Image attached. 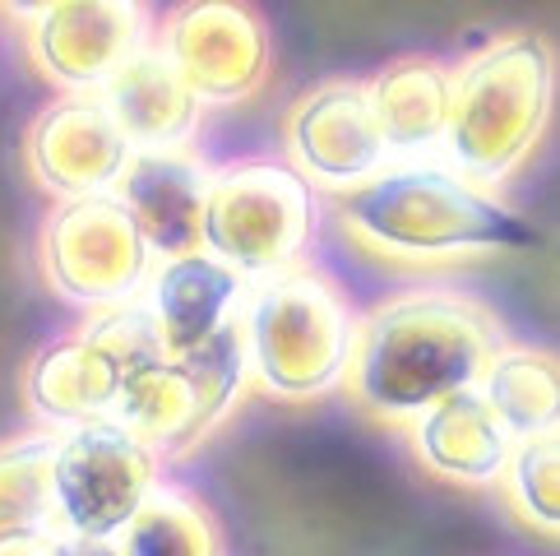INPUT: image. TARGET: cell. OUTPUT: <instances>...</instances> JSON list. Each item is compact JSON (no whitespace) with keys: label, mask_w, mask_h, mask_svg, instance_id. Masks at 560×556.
<instances>
[{"label":"cell","mask_w":560,"mask_h":556,"mask_svg":"<svg viewBox=\"0 0 560 556\" xmlns=\"http://www.w3.org/2000/svg\"><path fill=\"white\" fill-rule=\"evenodd\" d=\"M79 334H89V339L103 348L116 367L126 375L144 362H158L163 352V339H158V325L144 306V297L139 302H121V306H107V311H89L84 321H79Z\"/></svg>","instance_id":"cell-23"},{"label":"cell","mask_w":560,"mask_h":556,"mask_svg":"<svg viewBox=\"0 0 560 556\" xmlns=\"http://www.w3.org/2000/svg\"><path fill=\"white\" fill-rule=\"evenodd\" d=\"M495 491L518 529H528L542 543H556V533H560V436L547 431V436L514 441Z\"/></svg>","instance_id":"cell-21"},{"label":"cell","mask_w":560,"mask_h":556,"mask_svg":"<svg viewBox=\"0 0 560 556\" xmlns=\"http://www.w3.org/2000/svg\"><path fill=\"white\" fill-rule=\"evenodd\" d=\"M121 556H223V529L218 514L199 501L190 487L158 483L139 514L116 538Z\"/></svg>","instance_id":"cell-20"},{"label":"cell","mask_w":560,"mask_h":556,"mask_svg":"<svg viewBox=\"0 0 560 556\" xmlns=\"http://www.w3.org/2000/svg\"><path fill=\"white\" fill-rule=\"evenodd\" d=\"M126 371L97 348L89 334H61L47 348H37L19 381V399L43 431H74L97 417H112Z\"/></svg>","instance_id":"cell-14"},{"label":"cell","mask_w":560,"mask_h":556,"mask_svg":"<svg viewBox=\"0 0 560 556\" xmlns=\"http://www.w3.org/2000/svg\"><path fill=\"white\" fill-rule=\"evenodd\" d=\"M56 431H19L0 441V538L51 524Z\"/></svg>","instance_id":"cell-22"},{"label":"cell","mask_w":560,"mask_h":556,"mask_svg":"<svg viewBox=\"0 0 560 556\" xmlns=\"http://www.w3.org/2000/svg\"><path fill=\"white\" fill-rule=\"evenodd\" d=\"M556 121V47L542 28H510L454 66L445 167L482 190H505L542 153Z\"/></svg>","instance_id":"cell-3"},{"label":"cell","mask_w":560,"mask_h":556,"mask_svg":"<svg viewBox=\"0 0 560 556\" xmlns=\"http://www.w3.org/2000/svg\"><path fill=\"white\" fill-rule=\"evenodd\" d=\"M283 163L315 195L352 190L394 163L371 116L362 79L325 74L292 97L283 112Z\"/></svg>","instance_id":"cell-11"},{"label":"cell","mask_w":560,"mask_h":556,"mask_svg":"<svg viewBox=\"0 0 560 556\" xmlns=\"http://www.w3.org/2000/svg\"><path fill=\"white\" fill-rule=\"evenodd\" d=\"M19 149H24L28 182L56 205L112 195L135 158L103 93H56L24 126Z\"/></svg>","instance_id":"cell-12"},{"label":"cell","mask_w":560,"mask_h":556,"mask_svg":"<svg viewBox=\"0 0 560 556\" xmlns=\"http://www.w3.org/2000/svg\"><path fill=\"white\" fill-rule=\"evenodd\" d=\"M250 399V367L236 321L218 329L205 348L186 357H158L135 367L112 417L135 431L158 460H186L209 436L232 422V413Z\"/></svg>","instance_id":"cell-6"},{"label":"cell","mask_w":560,"mask_h":556,"mask_svg":"<svg viewBox=\"0 0 560 556\" xmlns=\"http://www.w3.org/2000/svg\"><path fill=\"white\" fill-rule=\"evenodd\" d=\"M163 483V460L116 417L56 436L51 529L74 543H116Z\"/></svg>","instance_id":"cell-8"},{"label":"cell","mask_w":560,"mask_h":556,"mask_svg":"<svg viewBox=\"0 0 560 556\" xmlns=\"http://www.w3.org/2000/svg\"><path fill=\"white\" fill-rule=\"evenodd\" d=\"M556 352L537 348V344H505L500 348L482 381H477V394L487 399V408L500 417L514 441L524 436H547L560 422V375H556Z\"/></svg>","instance_id":"cell-19"},{"label":"cell","mask_w":560,"mask_h":556,"mask_svg":"<svg viewBox=\"0 0 560 556\" xmlns=\"http://www.w3.org/2000/svg\"><path fill=\"white\" fill-rule=\"evenodd\" d=\"M0 556H70V538H66V533H56L51 524L24 529V533L0 538Z\"/></svg>","instance_id":"cell-24"},{"label":"cell","mask_w":560,"mask_h":556,"mask_svg":"<svg viewBox=\"0 0 560 556\" xmlns=\"http://www.w3.org/2000/svg\"><path fill=\"white\" fill-rule=\"evenodd\" d=\"M103 103L135 153H182L205 126V107L195 103V93L153 43L107 79Z\"/></svg>","instance_id":"cell-18"},{"label":"cell","mask_w":560,"mask_h":556,"mask_svg":"<svg viewBox=\"0 0 560 556\" xmlns=\"http://www.w3.org/2000/svg\"><path fill=\"white\" fill-rule=\"evenodd\" d=\"M505 344L510 329L482 297L445 283L398 288L357 311L343 394L371 422L404 431L431 404L477 390Z\"/></svg>","instance_id":"cell-1"},{"label":"cell","mask_w":560,"mask_h":556,"mask_svg":"<svg viewBox=\"0 0 560 556\" xmlns=\"http://www.w3.org/2000/svg\"><path fill=\"white\" fill-rule=\"evenodd\" d=\"M242 348L250 367V394L283 408H311L343 390L357 306L334 274L311 260L246 288Z\"/></svg>","instance_id":"cell-4"},{"label":"cell","mask_w":560,"mask_h":556,"mask_svg":"<svg viewBox=\"0 0 560 556\" xmlns=\"http://www.w3.org/2000/svg\"><path fill=\"white\" fill-rule=\"evenodd\" d=\"M209 167L195 149L182 153H135L116 195L144 232L153 260L199 251V213H205Z\"/></svg>","instance_id":"cell-17"},{"label":"cell","mask_w":560,"mask_h":556,"mask_svg":"<svg viewBox=\"0 0 560 556\" xmlns=\"http://www.w3.org/2000/svg\"><path fill=\"white\" fill-rule=\"evenodd\" d=\"M329 213L348 246L389 269H450L537 246L533 223L514 205L431 158L389 163L362 186L329 195Z\"/></svg>","instance_id":"cell-2"},{"label":"cell","mask_w":560,"mask_h":556,"mask_svg":"<svg viewBox=\"0 0 560 556\" xmlns=\"http://www.w3.org/2000/svg\"><path fill=\"white\" fill-rule=\"evenodd\" d=\"M24 19V56L56 93H103L135 51L153 43V10L135 0H51L14 10Z\"/></svg>","instance_id":"cell-10"},{"label":"cell","mask_w":560,"mask_h":556,"mask_svg":"<svg viewBox=\"0 0 560 556\" xmlns=\"http://www.w3.org/2000/svg\"><path fill=\"white\" fill-rule=\"evenodd\" d=\"M246 302V283L205 251H186L158 260L144 288V306L158 325L167 357L205 348L218 329H228Z\"/></svg>","instance_id":"cell-16"},{"label":"cell","mask_w":560,"mask_h":556,"mask_svg":"<svg viewBox=\"0 0 560 556\" xmlns=\"http://www.w3.org/2000/svg\"><path fill=\"white\" fill-rule=\"evenodd\" d=\"M366 103L380 126V139L394 163H412L440 149L450 126L454 66L435 51H404L375 66L366 79Z\"/></svg>","instance_id":"cell-15"},{"label":"cell","mask_w":560,"mask_h":556,"mask_svg":"<svg viewBox=\"0 0 560 556\" xmlns=\"http://www.w3.org/2000/svg\"><path fill=\"white\" fill-rule=\"evenodd\" d=\"M319 232V195L283 158H232L209 167L199 251L228 265L246 288L306 265Z\"/></svg>","instance_id":"cell-5"},{"label":"cell","mask_w":560,"mask_h":556,"mask_svg":"<svg viewBox=\"0 0 560 556\" xmlns=\"http://www.w3.org/2000/svg\"><path fill=\"white\" fill-rule=\"evenodd\" d=\"M153 251L144 232L121 205V195H89V200L51 205L37 228V274L43 288L66 306L107 311L139 302L153 274Z\"/></svg>","instance_id":"cell-7"},{"label":"cell","mask_w":560,"mask_h":556,"mask_svg":"<svg viewBox=\"0 0 560 556\" xmlns=\"http://www.w3.org/2000/svg\"><path fill=\"white\" fill-rule=\"evenodd\" d=\"M70 556H121L116 543H74L70 538Z\"/></svg>","instance_id":"cell-25"},{"label":"cell","mask_w":560,"mask_h":556,"mask_svg":"<svg viewBox=\"0 0 560 556\" xmlns=\"http://www.w3.org/2000/svg\"><path fill=\"white\" fill-rule=\"evenodd\" d=\"M404 431L417 468L458 491H495L514 450V436L500 427V417L477 390H458L450 399L431 404Z\"/></svg>","instance_id":"cell-13"},{"label":"cell","mask_w":560,"mask_h":556,"mask_svg":"<svg viewBox=\"0 0 560 556\" xmlns=\"http://www.w3.org/2000/svg\"><path fill=\"white\" fill-rule=\"evenodd\" d=\"M153 47L182 74L199 107H242L269 84L273 33L255 5L190 0L153 19Z\"/></svg>","instance_id":"cell-9"}]
</instances>
